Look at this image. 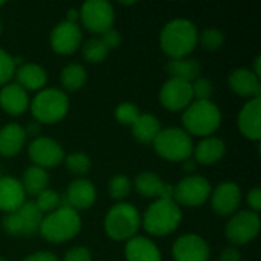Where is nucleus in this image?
Segmentation results:
<instances>
[{
	"label": "nucleus",
	"mask_w": 261,
	"mask_h": 261,
	"mask_svg": "<svg viewBox=\"0 0 261 261\" xmlns=\"http://www.w3.org/2000/svg\"><path fill=\"white\" fill-rule=\"evenodd\" d=\"M21 185L26 194L29 196H38L41 191L47 190L49 185V174L46 173V170L40 168V167H28L23 173V179H21Z\"/></svg>",
	"instance_id": "obj_29"
},
{
	"label": "nucleus",
	"mask_w": 261,
	"mask_h": 261,
	"mask_svg": "<svg viewBox=\"0 0 261 261\" xmlns=\"http://www.w3.org/2000/svg\"><path fill=\"white\" fill-rule=\"evenodd\" d=\"M226 153V145L220 138L208 136L203 138L194 148V161L200 165H213L217 164Z\"/></svg>",
	"instance_id": "obj_24"
},
{
	"label": "nucleus",
	"mask_w": 261,
	"mask_h": 261,
	"mask_svg": "<svg viewBox=\"0 0 261 261\" xmlns=\"http://www.w3.org/2000/svg\"><path fill=\"white\" fill-rule=\"evenodd\" d=\"M0 261H8V260H5V258H0Z\"/></svg>",
	"instance_id": "obj_51"
},
{
	"label": "nucleus",
	"mask_w": 261,
	"mask_h": 261,
	"mask_svg": "<svg viewBox=\"0 0 261 261\" xmlns=\"http://www.w3.org/2000/svg\"><path fill=\"white\" fill-rule=\"evenodd\" d=\"M239 128L245 138L258 142L261 139V96L249 99L239 113Z\"/></svg>",
	"instance_id": "obj_18"
},
{
	"label": "nucleus",
	"mask_w": 261,
	"mask_h": 261,
	"mask_svg": "<svg viewBox=\"0 0 261 261\" xmlns=\"http://www.w3.org/2000/svg\"><path fill=\"white\" fill-rule=\"evenodd\" d=\"M83 58L87 61V63H92V64H98V63H102L107 55H109V49L107 46L101 41V38H89L84 44H83Z\"/></svg>",
	"instance_id": "obj_31"
},
{
	"label": "nucleus",
	"mask_w": 261,
	"mask_h": 261,
	"mask_svg": "<svg viewBox=\"0 0 261 261\" xmlns=\"http://www.w3.org/2000/svg\"><path fill=\"white\" fill-rule=\"evenodd\" d=\"M121 5H124V6H128V5H135V2H121Z\"/></svg>",
	"instance_id": "obj_49"
},
{
	"label": "nucleus",
	"mask_w": 261,
	"mask_h": 261,
	"mask_svg": "<svg viewBox=\"0 0 261 261\" xmlns=\"http://www.w3.org/2000/svg\"><path fill=\"white\" fill-rule=\"evenodd\" d=\"M200 41L202 47L208 52H216L222 47L223 41H225V34L220 29L216 28H208L205 31L200 32L197 43Z\"/></svg>",
	"instance_id": "obj_34"
},
{
	"label": "nucleus",
	"mask_w": 261,
	"mask_h": 261,
	"mask_svg": "<svg viewBox=\"0 0 261 261\" xmlns=\"http://www.w3.org/2000/svg\"><path fill=\"white\" fill-rule=\"evenodd\" d=\"M14 73H15L14 58L3 49H0V86L8 84V81L14 76Z\"/></svg>",
	"instance_id": "obj_38"
},
{
	"label": "nucleus",
	"mask_w": 261,
	"mask_h": 261,
	"mask_svg": "<svg viewBox=\"0 0 261 261\" xmlns=\"http://www.w3.org/2000/svg\"><path fill=\"white\" fill-rule=\"evenodd\" d=\"M0 32H2V24H0Z\"/></svg>",
	"instance_id": "obj_52"
},
{
	"label": "nucleus",
	"mask_w": 261,
	"mask_h": 261,
	"mask_svg": "<svg viewBox=\"0 0 261 261\" xmlns=\"http://www.w3.org/2000/svg\"><path fill=\"white\" fill-rule=\"evenodd\" d=\"M15 213L20 217V222H21V226H23V237H34V236H37L38 231H40V225H41V220H43L44 216L37 208L34 200L24 202Z\"/></svg>",
	"instance_id": "obj_28"
},
{
	"label": "nucleus",
	"mask_w": 261,
	"mask_h": 261,
	"mask_svg": "<svg viewBox=\"0 0 261 261\" xmlns=\"http://www.w3.org/2000/svg\"><path fill=\"white\" fill-rule=\"evenodd\" d=\"M69 112V98L60 89H43L31 101L34 121L40 124H57Z\"/></svg>",
	"instance_id": "obj_6"
},
{
	"label": "nucleus",
	"mask_w": 261,
	"mask_h": 261,
	"mask_svg": "<svg viewBox=\"0 0 261 261\" xmlns=\"http://www.w3.org/2000/svg\"><path fill=\"white\" fill-rule=\"evenodd\" d=\"M28 156L35 167L46 170L54 168L64 161V150L55 139L38 136L29 144Z\"/></svg>",
	"instance_id": "obj_11"
},
{
	"label": "nucleus",
	"mask_w": 261,
	"mask_h": 261,
	"mask_svg": "<svg viewBox=\"0 0 261 261\" xmlns=\"http://www.w3.org/2000/svg\"><path fill=\"white\" fill-rule=\"evenodd\" d=\"M99 38H101V41L107 46L109 50L116 49V47L121 44V40H122L119 31H116L115 28H110V29H107L106 32H102Z\"/></svg>",
	"instance_id": "obj_41"
},
{
	"label": "nucleus",
	"mask_w": 261,
	"mask_h": 261,
	"mask_svg": "<svg viewBox=\"0 0 261 261\" xmlns=\"http://www.w3.org/2000/svg\"><path fill=\"white\" fill-rule=\"evenodd\" d=\"M260 63H261V57H255V60H254V70H252V73L255 75V76H261V67H260Z\"/></svg>",
	"instance_id": "obj_48"
},
{
	"label": "nucleus",
	"mask_w": 261,
	"mask_h": 261,
	"mask_svg": "<svg viewBox=\"0 0 261 261\" xmlns=\"http://www.w3.org/2000/svg\"><path fill=\"white\" fill-rule=\"evenodd\" d=\"M3 5H5V3H3V2H0V6H3Z\"/></svg>",
	"instance_id": "obj_50"
},
{
	"label": "nucleus",
	"mask_w": 261,
	"mask_h": 261,
	"mask_svg": "<svg viewBox=\"0 0 261 261\" xmlns=\"http://www.w3.org/2000/svg\"><path fill=\"white\" fill-rule=\"evenodd\" d=\"M141 115L139 109L133 102H122L115 110V118L122 125H132Z\"/></svg>",
	"instance_id": "obj_36"
},
{
	"label": "nucleus",
	"mask_w": 261,
	"mask_h": 261,
	"mask_svg": "<svg viewBox=\"0 0 261 261\" xmlns=\"http://www.w3.org/2000/svg\"><path fill=\"white\" fill-rule=\"evenodd\" d=\"M184 130L188 135L208 138L220 127V109L211 101H193L182 115Z\"/></svg>",
	"instance_id": "obj_4"
},
{
	"label": "nucleus",
	"mask_w": 261,
	"mask_h": 261,
	"mask_svg": "<svg viewBox=\"0 0 261 261\" xmlns=\"http://www.w3.org/2000/svg\"><path fill=\"white\" fill-rule=\"evenodd\" d=\"M191 89H193V98L194 101H208L214 92L213 83L208 78L199 76L197 80H194L191 83Z\"/></svg>",
	"instance_id": "obj_37"
},
{
	"label": "nucleus",
	"mask_w": 261,
	"mask_h": 261,
	"mask_svg": "<svg viewBox=\"0 0 261 261\" xmlns=\"http://www.w3.org/2000/svg\"><path fill=\"white\" fill-rule=\"evenodd\" d=\"M246 202L251 208L252 213H257L261 210V190L260 188H252L248 194H246Z\"/></svg>",
	"instance_id": "obj_42"
},
{
	"label": "nucleus",
	"mask_w": 261,
	"mask_h": 261,
	"mask_svg": "<svg viewBox=\"0 0 261 261\" xmlns=\"http://www.w3.org/2000/svg\"><path fill=\"white\" fill-rule=\"evenodd\" d=\"M139 228V211L135 208V205L127 202H119L113 205L104 219L106 234L115 242H128L136 236Z\"/></svg>",
	"instance_id": "obj_5"
},
{
	"label": "nucleus",
	"mask_w": 261,
	"mask_h": 261,
	"mask_svg": "<svg viewBox=\"0 0 261 261\" xmlns=\"http://www.w3.org/2000/svg\"><path fill=\"white\" fill-rule=\"evenodd\" d=\"M220 261H242V254L236 246H228L222 251Z\"/></svg>",
	"instance_id": "obj_43"
},
{
	"label": "nucleus",
	"mask_w": 261,
	"mask_h": 261,
	"mask_svg": "<svg viewBox=\"0 0 261 261\" xmlns=\"http://www.w3.org/2000/svg\"><path fill=\"white\" fill-rule=\"evenodd\" d=\"M0 177H2V174H0Z\"/></svg>",
	"instance_id": "obj_53"
},
{
	"label": "nucleus",
	"mask_w": 261,
	"mask_h": 261,
	"mask_svg": "<svg viewBox=\"0 0 261 261\" xmlns=\"http://www.w3.org/2000/svg\"><path fill=\"white\" fill-rule=\"evenodd\" d=\"M154 151L168 162H184L193 154L191 136L177 127H168L158 133L153 141Z\"/></svg>",
	"instance_id": "obj_7"
},
{
	"label": "nucleus",
	"mask_w": 261,
	"mask_h": 261,
	"mask_svg": "<svg viewBox=\"0 0 261 261\" xmlns=\"http://www.w3.org/2000/svg\"><path fill=\"white\" fill-rule=\"evenodd\" d=\"M63 261H92V252L84 246H75L64 254Z\"/></svg>",
	"instance_id": "obj_40"
},
{
	"label": "nucleus",
	"mask_w": 261,
	"mask_h": 261,
	"mask_svg": "<svg viewBox=\"0 0 261 261\" xmlns=\"http://www.w3.org/2000/svg\"><path fill=\"white\" fill-rule=\"evenodd\" d=\"M132 180L127 177V176H113L110 180H109V194L113 200H124L130 196L132 193Z\"/></svg>",
	"instance_id": "obj_33"
},
{
	"label": "nucleus",
	"mask_w": 261,
	"mask_h": 261,
	"mask_svg": "<svg viewBox=\"0 0 261 261\" xmlns=\"http://www.w3.org/2000/svg\"><path fill=\"white\" fill-rule=\"evenodd\" d=\"M23 261H58V258H57V255L52 254V252L40 251V252H35V254L28 255Z\"/></svg>",
	"instance_id": "obj_44"
},
{
	"label": "nucleus",
	"mask_w": 261,
	"mask_h": 261,
	"mask_svg": "<svg viewBox=\"0 0 261 261\" xmlns=\"http://www.w3.org/2000/svg\"><path fill=\"white\" fill-rule=\"evenodd\" d=\"M15 80L20 87H23L26 92L34 90H43V87L47 83V73L46 70L35 64V63H26L21 64L18 69H15Z\"/></svg>",
	"instance_id": "obj_25"
},
{
	"label": "nucleus",
	"mask_w": 261,
	"mask_h": 261,
	"mask_svg": "<svg viewBox=\"0 0 261 261\" xmlns=\"http://www.w3.org/2000/svg\"><path fill=\"white\" fill-rule=\"evenodd\" d=\"M83 41V32L78 23L60 21L50 32V47L58 55H72Z\"/></svg>",
	"instance_id": "obj_13"
},
{
	"label": "nucleus",
	"mask_w": 261,
	"mask_h": 261,
	"mask_svg": "<svg viewBox=\"0 0 261 261\" xmlns=\"http://www.w3.org/2000/svg\"><path fill=\"white\" fill-rule=\"evenodd\" d=\"M86 80H87V72L78 63H70L61 69L60 81H61V86L69 92L80 90L86 84Z\"/></svg>",
	"instance_id": "obj_30"
},
{
	"label": "nucleus",
	"mask_w": 261,
	"mask_h": 261,
	"mask_svg": "<svg viewBox=\"0 0 261 261\" xmlns=\"http://www.w3.org/2000/svg\"><path fill=\"white\" fill-rule=\"evenodd\" d=\"M34 203L41 211V214H44V213L50 214L52 211H55L61 206V194H58L54 190H44L35 197Z\"/></svg>",
	"instance_id": "obj_35"
},
{
	"label": "nucleus",
	"mask_w": 261,
	"mask_h": 261,
	"mask_svg": "<svg viewBox=\"0 0 261 261\" xmlns=\"http://www.w3.org/2000/svg\"><path fill=\"white\" fill-rule=\"evenodd\" d=\"M159 101L170 112L185 110L194 101L191 83L179 78H170L159 90Z\"/></svg>",
	"instance_id": "obj_12"
},
{
	"label": "nucleus",
	"mask_w": 261,
	"mask_h": 261,
	"mask_svg": "<svg viewBox=\"0 0 261 261\" xmlns=\"http://www.w3.org/2000/svg\"><path fill=\"white\" fill-rule=\"evenodd\" d=\"M171 255L174 261H208L210 246L200 236L185 234L174 242Z\"/></svg>",
	"instance_id": "obj_16"
},
{
	"label": "nucleus",
	"mask_w": 261,
	"mask_h": 261,
	"mask_svg": "<svg viewBox=\"0 0 261 261\" xmlns=\"http://www.w3.org/2000/svg\"><path fill=\"white\" fill-rule=\"evenodd\" d=\"M135 190L148 199H173L174 187L171 184L164 182L156 173L151 171H144L136 176L135 182Z\"/></svg>",
	"instance_id": "obj_17"
},
{
	"label": "nucleus",
	"mask_w": 261,
	"mask_h": 261,
	"mask_svg": "<svg viewBox=\"0 0 261 261\" xmlns=\"http://www.w3.org/2000/svg\"><path fill=\"white\" fill-rule=\"evenodd\" d=\"M228 84H229V89L239 96L251 98V99L261 96L260 78L255 76L251 69L242 67V69L232 70V73L229 75Z\"/></svg>",
	"instance_id": "obj_20"
},
{
	"label": "nucleus",
	"mask_w": 261,
	"mask_h": 261,
	"mask_svg": "<svg viewBox=\"0 0 261 261\" xmlns=\"http://www.w3.org/2000/svg\"><path fill=\"white\" fill-rule=\"evenodd\" d=\"M26 132L21 125L11 122L0 128V154L5 158L15 156L26 144Z\"/></svg>",
	"instance_id": "obj_23"
},
{
	"label": "nucleus",
	"mask_w": 261,
	"mask_h": 261,
	"mask_svg": "<svg viewBox=\"0 0 261 261\" xmlns=\"http://www.w3.org/2000/svg\"><path fill=\"white\" fill-rule=\"evenodd\" d=\"M64 162L67 170L75 176H84L92 168V161L86 153H70L64 156Z\"/></svg>",
	"instance_id": "obj_32"
},
{
	"label": "nucleus",
	"mask_w": 261,
	"mask_h": 261,
	"mask_svg": "<svg viewBox=\"0 0 261 261\" xmlns=\"http://www.w3.org/2000/svg\"><path fill=\"white\" fill-rule=\"evenodd\" d=\"M211 206L216 214L226 217L237 213L242 203V191L234 182H222L211 191Z\"/></svg>",
	"instance_id": "obj_15"
},
{
	"label": "nucleus",
	"mask_w": 261,
	"mask_h": 261,
	"mask_svg": "<svg viewBox=\"0 0 261 261\" xmlns=\"http://www.w3.org/2000/svg\"><path fill=\"white\" fill-rule=\"evenodd\" d=\"M2 228L11 237H23V226L17 213L5 214L2 219Z\"/></svg>",
	"instance_id": "obj_39"
},
{
	"label": "nucleus",
	"mask_w": 261,
	"mask_h": 261,
	"mask_svg": "<svg viewBox=\"0 0 261 261\" xmlns=\"http://www.w3.org/2000/svg\"><path fill=\"white\" fill-rule=\"evenodd\" d=\"M124 255L127 261H162L161 252L154 242L142 236H135L127 242Z\"/></svg>",
	"instance_id": "obj_22"
},
{
	"label": "nucleus",
	"mask_w": 261,
	"mask_h": 261,
	"mask_svg": "<svg viewBox=\"0 0 261 261\" xmlns=\"http://www.w3.org/2000/svg\"><path fill=\"white\" fill-rule=\"evenodd\" d=\"M80 18V11L75 9V8H70L66 14V21H70V23H76V20Z\"/></svg>",
	"instance_id": "obj_47"
},
{
	"label": "nucleus",
	"mask_w": 261,
	"mask_h": 261,
	"mask_svg": "<svg viewBox=\"0 0 261 261\" xmlns=\"http://www.w3.org/2000/svg\"><path fill=\"white\" fill-rule=\"evenodd\" d=\"M26 202V193L18 179L12 176L0 177V211L15 213Z\"/></svg>",
	"instance_id": "obj_19"
},
{
	"label": "nucleus",
	"mask_w": 261,
	"mask_h": 261,
	"mask_svg": "<svg viewBox=\"0 0 261 261\" xmlns=\"http://www.w3.org/2000/svg\"><path fill=\"white\" fill-rule=\"evenodd\" d=\"M81 231L80 214L67 206H60L43 217L38 234L50 243H64L72 240Z\"/></svg>",
	"instance_id": "obj_3"
},
{
	"label": "nucleus",
	"mask_w": 261,
	"mask_h": 261,
	"mask_svg": "<svg viewBox=\"0 0 261 261\" xmlns=\"http://www.w3.org/2000/svg\"><path fill=\"white\" fill-rule=\"evenodd\" d=\"M182 222V211L173 199H158L144 213L141 225L154 237L173 234Z\"/></svg>",
	"instance_id": "obj_2"
},
{
	"label": "nucleus",
	"mask_w": 261,
	"mask_h": 261,
	"mask_svg": "<svg viewBox=\"0 0 261 261\" xmlns=\"http://www.w3.org/2000/svg\"><path fill=\"white\" fill-rule=\"evenodd\" d=\"M199 31L196 24L187 18H174L168 21L159 35L161 49L171 58H187L197 46Z\"/></svg>",
	"instance_id": "obj_1"
},
{
	"label": "nucleus",
	"mask_w": 261,
	"mask_h": 261,
	"mask_svg": "<svg viewBox=\"0 0 261 261\" xmlns=\"http://www.w3.org/2000/svg\"><path fill=\"white\" fill-rule=\"evenodd\" d=\"M167 72L171 78H179L185 80L188 83H193L200 76L202 66L196 58H177V60H170L167 64Z\"/></svg>",
	"instance_id": "obj_27"
},
{
	"label": "nucleus",
	"mask_w": 261,
	"mask_h": 261,
	"mask_svg": "<svg viewBox=\"0 0 261 261\" xmlns=\"http://www.w3.org/2000/svg\"><path fill=\"white\" fill-rule=\"evenodd\" d=\"M24 132H26V135H29V136H37V138H38V135H40V132H41V124L37 122V121H32V122H29V125L24 128Z\"/></svg>",
	"instance_id": "obj_45"
},
{
	"label": "nucleus",
	"mask_w": 261,
	"mask_h": 261,
	"mask_svg": "<svg viewBox=\"0 0 261 261\" xmlns=\"http://www.w3.org/2000/svg\"><path fill=\"white\" fill-rule=\"evenodd\" d=\"M211 184L206 177L199 174H188L174 187L173 200L180 206L196 208L203 205L211 196Z\"/></svg>",
	"instance_id": "obj_8"
},
{
	"label": "nucleus",
	"mask_w": 261,
	"mask_h": 261,
	"mask_svg": "<svg viewBox=\"0 0 261 261\" xmlns=\"http://www.w3.org/2000/svg\"><path fill=\"white\" fill-rule=\"evenodd\" d=\"M0 107L11 116L23 115L29 107L28 92L17 83H8L0 90Z\"/></svg>",
	"instance_id": "obj_21"
},
{
	"label": "nucleus",
	"mask_w": 261,
	"mask_h": 261,
	"mask_svg": "<svg viewBox=\"0 0 261 261\" xmlns=\"http://www.w3.org/2000/svg\"><path fill=\"white\" fill-rule=\"evenodd\" d=\"M96 200V188L87 179H75L66 188L61 196V206H67L78 211H84L93 206Z\"/></svg>",
	"instance_id": "obj_14"
},
{
	"label": "nucleus",
	"mask_w": 261,
	"mask_h": 261,
	"mask_svg": "<svg viewBox=\"0 0 261 261\" xmlns=\"http://www.w3.org/2000/svg\"><path fill=\"white\" fill-rule=\"evenodd\" d=\"M260 232V217L251 210L236 213L226 223L225 234L228 240L237 246L252 242Z\"/></svg>",
	"instance_id": "obj_10"
},
{
	"label": "nucleus",
	"mask_w": 261,
	"mask_h": 261,
	"mask_svg": "<svg viewBox=\"0 0 261 261\" xmlns=\"http://www.w3.org/2000/svg\"><path fill=\"white\" fill-rule=\"evenodd\" d=\"M161 130L162 128L159 119L151 113H141L132 124V133L141 144H151Z\"/></svg>",
	"instance_id": "obj_26"
},
{
	"label": "nucleus",
	"mask_w": 261,
	"mask_h": 261,
	"mask_svg": "<svg viewBox=\"0 0 261 261\" xmlns=\"http://www.w3.org/2000/svg\"><path fill=\"white\" fill-rule=\"evenodd\" d=\"M182 167H184V171L193 173V171H196V168H197V162H196L193 158H188L187 161L182 162Z\"/></svg>",
	"instance_id": "obj_46"
},
{
	"label": "nucleus",
	"mask_w": 261,
	"mask_h": 261,
	"mask_svg": "<svg viewBox=\"0 0 261 261\" xmlns=\"http://www.w3.org/2000/svg\"><path fill=\"white\" fill-rule=\"evenodd\" d=\"M80 18L83 26L92 34H102L113 28L115 11L107 0H87L80 9Z\"/></svg>",
	"instance_id": "obj_9"
}]
</instances>
